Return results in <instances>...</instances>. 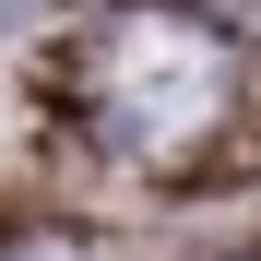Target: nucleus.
<instances>
[{
  "label": "nucleus",
  "mask_w": 261,
  "mask_h": 261,
  "mask_svg": "<svg viewBox=\"0 0 261 261\" xmlns=\"http://www.w3.org/2000/svg\"><path fill=\"white\" fill-rule=\"evenodd\" d=\"M12 261H71V249H12Z\"/></svg>",
  "instance_id": "f257e3e1"
}]
</instances>
